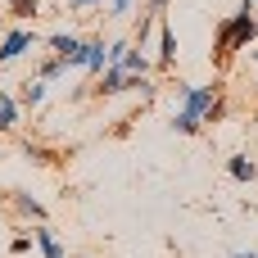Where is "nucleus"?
Masks as SVG:
<instances>
[{
	"label": "nucleus",
	"mask_w": 258,
	"mask_h": 258,
	"mask_svg": "<svg viewBox=\"0 0 258 258\" xmlns=\"http://www.w3.org/2000/svg\"><path fill=\"white\" fill-rule=\"evenodd\" d=\"M127 82H132V73H127L122 63H109V68L95 77L91 95H100V100H113V95H122V91H127Z\"/></svg>",
	"instance_id": "obj_4"
},
{
	"label": "nucleus",
	"mask_w": 258,
	"mask_h": 258,
	"mask_svg": "<svg viewBox=\"0 0 258 258\" xmlns=\"http://www.w3.org/2000/svg\"><path fill=\"white\" fill-rule=\"evenodd\" d=\"M45 86H50V82H41V77H27V82H23V91H18L23 109H36V104L45 100Z\"/></svg>",
	"instance_id": "obj_14"
},
{
	"label": "nucleus",
	"mask_w": 258,
	"mask_h": 258,
	"mask_svg": "<svg viewBox=\"0 0 258 258\" xmlns=\"http://www.w3.org/2000/svg\"><path fill=\"white\" fill-rule=\"evenodd\" d=\"M63 73H68V63H63L59 54H50V59H41V63H36V77H41V82H59Z\"/></svg>",
	"instance_id": "obj_15"
},
{
	"label": "nucleus",
	"mask_w": 258,
	"mask_h": 258,
	"mask_svg": "<svg viewBox=\"0 0 258 258\" xmlns=\"http://www.w3.org/2000/svg\"><path fill=\"white\" fill-rule=\"evenodd\" d=\"M240 9H258V0H240Z\"/></svg>",
	"instance_id": "obj_21"
},
{
	"label": "nucleus",
	"mask_w": 258,
	"mask_h": 258,
	"mask_svg": "<svg viewBox=\"0 0 258 258\" xmlns=\"http://www.w3.org/2000/svg\"><path fill=\"white\" fill-rule=\"evenodd\" d=\"M227 118V100H213V109L204 113V122H222Z\"/></svg>",
	"instance_id": "obj_19"
},
{
	"label": "nucleus",
	"mask_w": 258,
	"mask_h": 258,
	"mask_svg": "<svg viewBox=\"0 0 258 258\" xmlns=\"http://www.w3.org/2000/svg\"><path fill=\"white\" fill-rule=\"evenodd\" d=\"M254 14H258V9H254Z\"/></svg>",
	"instance_id": "obj_26"
},
{
	"label": "nucleus",
	"mask_w": 258,
	"mask_h": 258,
	"mask_svg": "<svg viewBox=\"0 0 258 258\" xmlns=\"http://www.w3.org/2000/svg\"><path fill=\"white\" fill-rule=\"evenodd\" d=\"M0 100H5V86H0Z\"/></svg>",
	"instance_id": "obj_24"
},
{
	"label": "nucleus",
	"mask_w": 258,
	"mask_h": 258,
	"mask_svg": "<svg viewBox=\"0 0 258 258\" xmlns=\"http://www.w3.org/2000/svg\"><path fill=\"white\" fill-rule=\"evenodd\" d=\"M118 63H122L127 73H150V68H154V59L145 54V45H136V41H132V50H127V54H122Z\"/></svg>",
	"instance_id": "obj_12"
},
{
	"label": "nucleus",
	"mask_w": 258,
	"mask_h": 258,
	"mask_svg": "<svg viewBox=\"0 0 258 258\" xmlns=\"http://www.w3.org/2000/svg\"><path fill=\"white\" fill-rule=\"evenodd\" d=\"M9 209L18 218H27V222H45V204H36L27 190H9Z\"/></svg>",
	"instance_id": "obj_7"
},
{
	"label": "nucleus",
	"mask_w": 258,
	"mask_h": 258,
	"mask_svg": "<svg viewBox=\"0 0 258 258\" xmlns=\"http://www.w3.org/2000/svg\"><path fill=\"white\" fill-rule=\"evenodd\" d=\"M145 9H154V14H163V9H168V0H150Z\"/></svg>",
	"instance_id": "obj_20"
},
{
	"label": "nucleus",
	"mask_w": 258,
	"mask_h": 258,
	"mask_svg": "<svg viewBox=\"0 0 258 258\" xmlns=\"http://www.w3.org/2000/svg\"><path fill=\"white\" fill-rule=\"evenodd\" d=\"M32 245H36V236H27V231H23V236H14V240H9V249H14V254H27V249H32Z\"/></svg>",
	"instance_id": "obj_18"
},
{
	"label": "nucleus",
	"mask_w": 258,
	"mask_h": 258,
	"mask_svg": "<svg viewBox=\"0 0 258 258\" xmlns=\"http://www.w3.org/2000/svg\"><path fill=\"white\" fill-rule=\"evenodd\" d=\"M45 45H50L68 68H86V54H91V50H86V41H82V36H73V32H50V36H45Z\"/></svg>",
	"instance_id": "obj_2"
},
{
	"label": "nucleus",
	"mask_w": 258,
	"mask_h": 258,
	"mask_svg": "<svg viewBox=\"0 0 258 258\" xmlns=\"http://www.w3.org/2000/svg\"><path fill=\"white\" fill-rule=\"evenodd\" d=\"M177 95H181V109H190V113H209L213 109V100H222V82H213V86H186V82H177Z\"/></svg>",
	"instance_id": "obj_3"
},
{
	"label": "nucleus",
	"mask_w": 258,
	"mask_h": 258,
	"mask_svg": "<svg viewBox=\"0 0 258 258\" xmlns=\"http://www.w3.org/2000/svg\"><path fill=\"white\" fill-rule=\"evenodd\" d=\"M254 41H258V14L254 9H240V14H231V18L218 23V32H213V59L227 63L236 50H249Z\"/></svg>",
	"instance_id": "obj_1"
},
{
	"label": "nucleus",
	"mask_w": 258,
	"mask_h": 258,
	"mask_svg": "<svg viewBox=\"0 0 258 258\" xmlns=\"http://www.w3.org/2000/svg\"><path fill=\"white\" fill-rule=\"evenodd\" d=\"M63 5H73V9H82V5H86V0H63Z\"/></svg>",
	"instance_id": "obj_23"
},
{
	"label": "nucleus",
	"mask_w": 258,
	"mask_h": 258,
	"mask_svg": "<svg viewBox=\"0 0 258 258\" xmlns=\"http://www.w3.org/2000/svg\"><path fill=\"white\" fill-rule=\"evenodd\" d=\"M231 258H258V254H245V249H236V254H231Z\"/></svg>",
	"instance_id": "obj_22"
},
{
	"label": "nucleus",
	"mask_w": 258,
	"mask_h": 258,
	"mask_svg": "<svg viewBox=\"0 0 258 258\" xmlns=\"http://www.w3.org/2000/svg\"><path fill=\"white\" fill-rule=\"evenodd\" d=\"M32 236H36V249H41V258H68L50 222H36V227H32Z\"/></svg>",
	"instance_id": "obj_8"
},
{
	"label": "nucleus",
	"mask_w": 258,
	"mask_h": 258,
	"mask_svg": "<svg viewBox=\"0 0 258 258\" xmlns=\"http://www.w3.org/2000/svg\"><path fill=\"white\" fill-rule=\"evenodd\" d=\"M177 63V32H172V23H168V14L159 18V54H154V68H172Z\"/></svg>",
	"instance_id": "obj_6"
},
{
	"label": "nucleus",
	"mask_w": 258,
	"mask_h": 258,
	"mask_svg": "<svg viewBox=\"0 0 258 258\" xmlns=\"http://www.w3.org/2000/svg\"><path fill=\"white\" fill-rule=\"evenodd\" d=\"M18 118H23V100L5 95V100H0V136H5V132H14V127H18Z\"/></svg>",
	"instance_id": "obj_13"
},
{
	"label": "nucleus",
	"mask_w": 258,
	"mask_h": 258,
	"mask_svg": "<svg viewBox=\"0 0 258 258\" xmlns=\"http://www.w3.org/2000/svg\"><path fill=\"white\" fill-rule=\"evenodd\" d=\"M41 14V0H9V18L14 23H27V18H36Z\"/></svg>",
	"instance_id": "obj_16"
},
{
	"label": "nucleus",
	"mask_w": 258,
	"mask_h": 258,
	"mask_svg": "<svg viewBox=\"0 0 258 258\" xmlns=\"http://www.w3.org/2000/svg\"><path fill=\"white\" fill-rule=\"evenodd\" d=\"M172 132H181V136H200V132H204V118L190 113V109H172Z\"/></svg>",
	"instance_id": "obj_11"
},
{
	"label": "nucleus",
	"mask_w": 258,
	"mask_h": 258,
	"mask_svg": "<svg viewBox=\"0 0 258 258\" xmlns=\"http://www.w3.org/2000/svg\"><path fill=\"white\" fill-rule=\"evenodd\" d=\"M132 5H136V0H104V14H109V18H127Z\"/></svg>",
	"instance_id": "obj_17"
},
{
	"label": "nucleus",
	"mask_w": 258,
	"mask_h": 258,
	"mask_svg": "<svg viewBox=\"0 0 258 258\" xmlns=\"http://www.w3.org/2000/svg\"><path fill=\"white\" fill-rule=\"evenodd\" d=\"M227 177L240 181V186H249V181H258V163L249 154H231V159H227Z\"/></svg>",
	"instance_id": "obj_9"
},
{
	"label": "nucleus",
	"mask_w": 258,
	"mask_h": 258,
	"mask_svg": "<svg viewBox=\"0 0 258 258\" xmlns=\"http://www.w3.org/2000/svg\"><path fill=\"white\" fill-rule=\"evenodd\" d=\"M254 63H258V50H254Z\"/></svg>",
	"instance_id": "obj_25"
},
{
	"label": "nucleus",
	"mask_w": 258,
	"mask_h": 258,
	"mask_svg": "<svg viewBox=\"0 0 258 258\" xmlns=\"http://www.w3.org/2000/svg\"><path fill=\"white\" fill-rule=\"evenodd\" d=\"M23 154H27L36 168H54L59 159H68V154H59V150H50V145H41V141H23Z\"/></svg>",
	"instance_id": "obj_10"
},
{
	"label": "nucleus",
	"mask_w": 258,
	"mask_h": 258,
	"mask_svg": "<svg viewBox=\"0 0 258 258\" xmlns=\"http://www.w3.org/2000/svg\"><path fill=\"white\" fill-rule=\"evenodd\" d=\"M32 45H36V32H32V27H14V32H5V41H0V68L14 63V59H23Z\"/></svg>",
	"instance_id": "obj_5"
}]
</instances>
